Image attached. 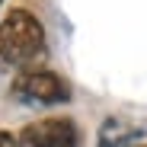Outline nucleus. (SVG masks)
<instances>
[{
    "mask_svg": "<svg viewBox=\"0 0 147 147\" xmlns=\"http://www.w3.org/2000/svg\"><path fill=\"white\" fill-rule=\"evenodd\" d=\"M22 147H80V128L64 115L35 118L19 131Z\"/></svg>",
    "mask_w": 147,
    "mask_h": 147,
    "instance_id": "nucleus-3",
    "label": "nucleus"
},
{
    "mask_svg": "<svg viewBox=\"0 0 147 147\" xmlns=\"http://www.w3.org/2000/svg\"><path fill=\"white\" fill-rule=\"evenodd\" d=\"M0 3H3V0H0Z\"/></svg>",
    "mask_w": 147,
    "mask_h": 147,
    "instance_id": "nucleus-6",
    "label": "nucleus"
},
{
    "mask_svg": "<svg viewBox=\"0 0 147 147\" xmlns=\"http://www.w3.org/2000/svg\"><path fill=\"white\" fill-rule=\"evenodd\" d=\"M141 138V128H134L125 118H106L99 128V147H131Z\"/></svg>",
    "mask_w": 147,
    "mask_h": 147,
    "instance_id": "nucleus-4",
    "label": "nucleus"
},
{
    "mask_svg": "<svg viewBox=\"0 0 147 147\" xmlns=\"http://www.w3.org/2000/svg\"><path fill=\"white\" fill-rule=\"evenodd\" d=\"M13 96L26 106H61L70 99V86L55 70H22L13 80Z\"/></svg>",
    "mask_w": 147,
    "mask_h": 147,
    "instance_id": "nucleus-2",
    "label": "nucleus"
},
{
    "mask_svg": "<svg viewBox=\"0 0 147 147\" xmlns=\"http://www.w3.org/2000/svg\"><path fill=\"white\" fill-rule=\"evenodd\" d=\"M45 58V26L29 10H10L0 22V70H35Z\"/></svg>",
    "mask_w": 147,
    "mask_h": 147,
    "instance_id": "nucleus-1",
    "label": "nucleus"
},
{
    "mask_svg": "<svg viewBox=\"0 0 147 147\" xmlns=\"http://www.w3.org/2000/svg\"><path fill=\"white\" fill-rule=\"evenodd\" d=\"M0 147H22V144H19V134H10V131H0Z\"/></svg>",
    "mask_w": 147,
    "mask_h": 147,
    "instance_id": "nucleus-5",
    "label": "nucleus"
}]
</instances>
